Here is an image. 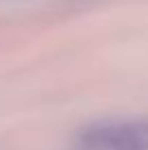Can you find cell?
<instances>
[{
    "label": "cell",
    "instance_id": "obj_1",
    "mask_svg": "<svg viewBox=\"0 0 148 150\" xmlns=\"http://www.w3.org/2000/svg\"><path fill=\"white\" fill-rule=\"evenodd\" d=\"M85 150H148V120L140 122H107L81 133Z\"/></svg>",
    "mask_w": 148,
    "mask_h": 150
}]
</instances>
